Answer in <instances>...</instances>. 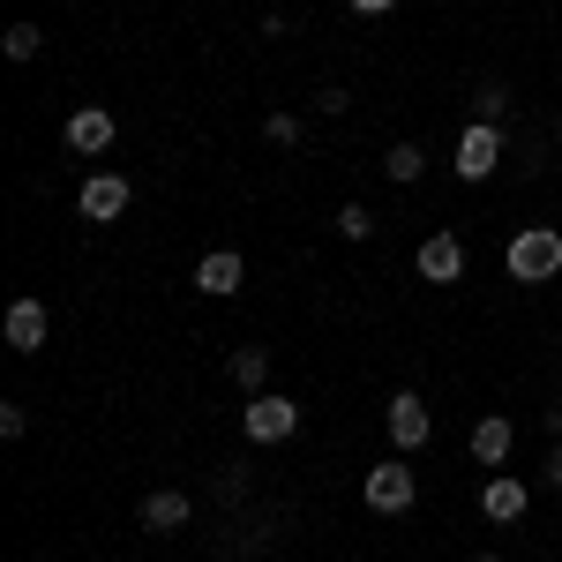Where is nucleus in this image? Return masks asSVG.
<instances>
[{
	"label": "nucleus",
	"mask_w": 562,
	"mask_h": 562,
	"mask_svg": "<svg viewBox=\"0 0 562 562\" xmlns=\"http://www.w3.org/2000/svg\"><path fill=\"white\" fill-rule=\"evenodd\" d=\"M338 233H346V240H368V233H375V211H368V203H346V211H338Z\"/></svg>",
	"instance_id": "obj_18"
},
{
	"label": "nucleus",
	"mask_w": 562,
	"mask_h": 562,
	"mask_svg": "<svg viewBox=\"0 0 562 562\" xmlns=\"http://www.w3.org/2000/svg\"><path fill=\"white\" fill-rule=\"evenodd\" d=\"M352 8H360V15H383V8H397V0H352Z\"/></svg>",
	"instance_id": "obj_21"
},
{
	"label": "nucleus",
	"mask_w": 562,
	"mask_h": 562,
	"mask_svg": "<svg viewBox=\"0 0 562 562\" xmlns=\"http://www.w3.org/2000/svg\"><path fill=\"white\" fill-rule=\"evenodd\" d=\"M503 262H510V278H518V285H548V278L562 270V233H555V225H525Z\"/></svg>",
	"instance_id": "obj_1"
},
{
	"label": "nucleus",
	"mask_w": 562,
	"mask_h": 562,
	"mask_svg": "<svg viewBox=\"0 0 562 562\" xmlns=\"http://www.w3.org/2000/svg\"><path fill=\"white\" fill-rule=\"evenodd\" d=\"M188 518H195V503H188L180 487H158V495H143V525H150V532H180Z\"/></svg>",
	"instance_id": "obj_11"
},
{
	"label": "nucleus",
	"mask_w": 562,
	"mask_h": 562,
	"mask_svg": "<svg viewBox=\"0 0 562 562\" xmlns=\"http://www.w3.org/2000/svg\"><path fill=\"white\" fill-rule=\"evenodd\" d=\"M495 166H503V135L487 128V121H465V128H458V158H450V173H458V180H495Z\"/></svg>",
	"instance_id": "obj_2"
},
{
	"label": "nucleus",
	"mask_w": 562,
	"mask_h": 562,
	"mask_svg": "<svg viewBox=\"0 0 562 562\" xmlns=\"http://www.w3.org/2000/svg\"><path fill=\"white\" fill-rule=\"evenodd\" d=\"M420 278H428V285H458V278H465V240H458V233H428V240H420Z\"/></svg>",
	"instance_id": "obj_7"
},
{
	"label": "nucleus",
	"mask_w": 562,
	"mask_h": 562,
	"mask_svg": "<svg viewBox=\"0 0 562 562\" xmlns=\"http://www.w3.org/2000/svg\"><path fill=\"white\" fill-rule=\"evenodd\" d=\"M480 518H495V525H518V518H525V480L495 473L487 487H480Z\"/></svg>",
	"instance_id": "obj_10"
},
{
	"label": "nucleus",
	"mask_w": 562,
	"mask_h": 562,
	"mask_svg": "<svg viewBox=\"0 0 562 562\" xmlns=\"http://www.w3.org/2000/svg\"><path fill=\"white\" fill-rule=\"evenodd\" d=\"M548 487H562V450H548Z\"/></svg>",
	"instance_id": "obj_20"
},
{
	"label": "nucleus",
	"mask_w": 562,
	"mask_h": 562,
	"mask_svg": "<svg viewBox=\"0 0 562 562\" xmlns=\"http://www.w3.org/2000/svg\"><path fill=\"white\" fill-rule=\"evenodd\" d=\"M383 428H390V442H397V458H413V450H428L435 413L413 397V390H397V397H390V413H383Z\"/></svg>",
	"instance_id": "obj_4"
},
{
	"label": "nucleus",
	"mask_w": 562,
	"mask_h": 562,
	"mask_svg": "<svg viewBox=\"0 0 562 562\" xmlns=\"http://www.w3.org/2000/svg\"><path fill=\"white\" fill-rule=\"evenodd\" d=\"M383 173L397 180V188H413V180L428 173V158H420V143H390V158H383Z\"/></svg>",
	"instance_id": "obj_15"
},
{
	"label": "nucleus",
	"mask_w": 562,
	"mask_h": 562,
	"mask_svg": "<svg viewBox=\"0 0 562 562\" xmlns=\"http://www.w3.org/2000/svg\"><path fill=\"white\" fill-rule=\"evenodd\" d=\"M368 510H383V518H397V510H413V495H420V480H413V465L405 458H390V465H368Z\"/></svg>",
	"instance_id": "obj_3"
},
{
	"label": "nucleus",
	"mask_w": 562,
	"mask_h": 562,
	"mask_svg": "<svg viewBox=\"0 0 562 562\" xmlns=\"http://www.w3.org/2000/svg\"><path fill=\"white\" fill-rule=\"evenodd\" d=\"M503 113H510V90H503V83H480V98H473V121H487V128H495Z\"/></svg>",
	"instance_id": "obj_17"
},
{
	"label": "nucleus",
	"mask_w": 562,
	"mask_h": 562,
	"mask_svg": "<svg viewBox=\"0 0 562 562\" xmlns=\"http://www.w3.org/2000/svg\"><path fill=\"white\" fill-rule=\"evenodd\" d=\"M473 562H503V555H473Z\"/></svg>",
	"instance_id": "obj_22"
},
{
	"label": "nucleus",
	"mask_w": 562,
	"mask_h": 562,
	"mask_svg": "<svg viewBox=\"0 0 562 562\" xmlns=\"http://www.w3.org/2000/svg\"><path fill=\"white\" fill-rule=\"evenodd\" d=\"M0 53H8V60H38V53H45V31H38V23H8Z\"/></svg>",
	"instance_id": "obj_16"
},
{
	"label": "nucleus",
	"mask_w": 562,
	"mask_h": 562,
	"mask_svg": "<svg viewBox=\"0 0 562 562\" xmlns=\"http://www.w3.org/2000/svg\"><path fill=\"white\" fill-rule=\"evenodd\" d=\"M76 203H83V217H90V225H113V217L128 211V180H121V173H90Z\"/></svg>",
	"instance_id": "obj_9"
},
{
	"label": "nucleus",
	"mask_w": 562,
	"mask_h": 562,
	"mask_svg": "<svg viewBox=\"0 0 562 562\" xmlns=\"http://www.w3.org/2000/svg\"><path fill=\"white\" fill-rule=\"evenodd\" d=\"M510 442H518V428H510L503 413H487V420L473 428V465H503V458H510Z\"/></svg>",
	"instance_id": "obj_13"
},
{
	"label": "nucleus",
	"mask_w": 562,
	"mask_h": 562,
	"mask_svg": "<svg viewBox=\"0 0 562 562\" xmlns=\"http://www.w3.org/2000/svg\"><path fill=\"white\" fill-rule=\"evenodd\" d=\"M240 278H248V262L233 256V248H211V256L195 262V293H211V301H233Z\"/></svg>",
	"instance_id": "obj_8"
},
{
	"label": "nucleus",
	"mask_w": 562,
	"mask_h": 562,
	"mask_svg": "<svg viewBox=\"0 0 562 562\" xmlns=\"http://www.w3.org/2000/svg\"><path fill=\"white\" fill-rule=\"evenodd\" d=\"M262 135H270V143H285V150H293V143H301V121H293V113H270V121H262Z\"/></svg>",
	"instance_id": "obj_19"
},
{
	"label": "nucleus",
	"mask_w": 562,
	"mask_h": 562,
	"mask_svg": "<svg viewBox=\"0 0 562 562\" xmlns=\"http://www.w3.org/2000/svg\"><path fill=\"white\" fill-rule=\"evenodd\" d=\"M113 135H121V121H113L105 105H76V113H68V150H83V158H105Z\"/></svg>",
	"instance_id": "obj_6"
},
{
	"label": "nucleus",
	"mask_w": 562,
	"mask_h": 562,
	"mask_svg": "<svg viewBox=\"0 0 562 562\" xmlns=\"http://www.w3.org/2000/svg\"><path fill=\"white\" fill-rule=\"evenodd\" d=\"M0 330H8V346H15V352H38L45 346V301H15Z\"/></svg>",
	"instance_id": "obj_12"
},
{
	"label": "nucleus",
	"mask_w": 562,
	"mask_h": 562,
	"mask_svg": "<svg viewBox=\"0 0 562 562\" xmlns=\"http://www.w3.org/2000/svg\"><path fill=\"white\" fill-rule=\"evenodd\" d=\"M240 428H248V442H285V435L301 428V405H293V397H278V390H262V397H248Z\"/></svg>",
	"instance_id": "obj_5"
},
{
	"label": "nucleus",
	"mask_w": 562,
	"mask_h": 562,
	"mask_svg": "<svg viewBox=\"0 0 562 562\" xmlns=\"http://www.w3.org/2000/svg\"><path fill=\"white\" fill-rule=\"evenodd\" d=\"M225 368H233V383L248 390V397H262V383H270V352H262V346H240Z\"/></svg>",
	"instance_id": "obj_14"
}]
</instances>
